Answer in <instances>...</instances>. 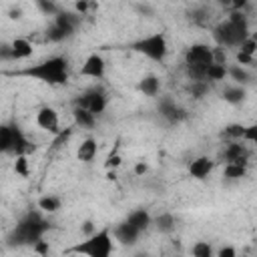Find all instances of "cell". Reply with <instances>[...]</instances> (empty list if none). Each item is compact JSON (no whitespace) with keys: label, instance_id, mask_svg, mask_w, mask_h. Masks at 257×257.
Wrapping results in <instances>:
<instances>
[{"label":"cell","instance_id":"28","mask_svg":"<svg viewBox=\"0 0 257 257\" xmlns=\"http://www.w3.org/2000/svg\"><path fill=\"white\" fill-rule=\"evenodd\" d=\"M14 173L20 175V177H28L30 167H28V157H26V155L14 157Z\"/></svg>","mask_w":257,"mask_h":257},{"label":"cell","instance_id":"33","mask_svg":"<svg viewBox=\"0 0 257 257\" xmlns=\"http://www.w3.org/2000/svg\"><path fill=\"white\" fill-rule=\"evenodd\" d=\"M209 90V86H207V82H193L191 84V94L195 96V98H203V94Z\"/></svg>","mask_w":257,"mask_h":257},{"label":"cell","instance_id":"8","mask_svg":"<svg viewBox=\"0 0 257 257\" xmlns=\"http://www.w3.org/2000/svg\"><path fill=\"white\" fill-rule=\"evenodd\" d=\"M36 124L50 133V135H60V120H58V112L52 106H42L36 112Z\"/></svg>","mask_w":257,"mask_h":257},{"label":"cell","instance_id":"37","mask_svg":"<svg viewBox=\"0 0 257 257\" xmlns=\"http://www.w3.org/2000/svg\"><path fill=\"white\" fill-rule=\"evenodd\" d=\"M120 163H122L120 155L110 153V155H108V159H106V169H116V167H120Z\"/></svg>","mask_w":257,"mask_h":257},{"label":"cell","instance_id":"44","mask_svg":"<svg viewBox=\"0 0 257 257\" xmlns=\"http://www.w3.org/2000/svg\"><path fill=\"white\" fill-rule=\"evenodd\" d=\"M135 257H149L147 253H139V255H135Z\"/></svg>","mask_w":257,"mask_h":257},{"label":"cell","instance_id":"6","mask_svg":"<svg viewBox=\"0 0 257 257\" xmlns=\"http://www.w3.org/2000/svg\"><path fill=\"white\" fill-rule=\"evenodd\" d=\"M213 64V48L207 44H193L185 52V66L209 68Z\"/></svg>","mask_w":257,"mask_h":257},{"label":"cell","instance_id":"25","mask_svg":"<svg viewBox=\"0 0 257 257\" xmlns=\"http://www.w3.org/2000/svg\"><path fill=\"white\" fill-rule=\"evenodd\" d=\"M191 255L193 257H215V251H213V245L209 241H197L191 247Z\"/></svg>","mask_w":257,"mask_h":257},{"label":"cell","instance_id":"43","mask_svg":"<svg viewBox=\"0 0 257 257\" xmlns=\"http://www.w3.org/2000/svg\"><path fill=\"white\" fill-rule=\"evenodd\" d=\"M64 257H78V255H76V253H66Z\"/></svg>","mask_w":257,"mask_h":257},{"label":"cell","instance_id":"30","mask_svg":"<svg viewBox=\"0 0 257 257\" xmlns=\"http://www.w3.org/2000/svg\"><path fill=\"white\" fill-rule=\"evenodd\" d=\"M239 52H245V54H249V56H255V52H257V36H249L241 46H239Z\"/></svg>","mask_w":257,"mask_h":257},{"label":"cell","instance_id":"36","mask_svg":"<svg viewBox=\"0 0 257 257\" xmlns=\"http://www.w3.org/2000/svg\"><path fill=\"white\" fill-rule=\"evenodd\" d=\"M215 257H237V249H235L233 245H225V247H221V249L217 251Z\"/></svg>","mask_w":257,"mask_h":257},{"label":"cell","instance_id":"31","mask_svg":"<svg viewBox=\"0 0 257 257\" xmlns=\"http://www.w3.org/2000/svg\"><path fill=\"white\" fill-rule=\"evenodd\" d=\"M46 36H48V40H52V42H60V40H64V38H68V34L66 32H62L58 26H50L48 28V32H46Z\"/></svg>","mask_w":257,"mask_h":257},{"label":"cell","instance_id":"7","mask_svg":"<svg viewBox=\"0 0 257 257\" xmlns=\"http://www.w3.org/2000/svg\"><path fill=\"white\" fill-rule=\"evenodd\" d=\"M74 104H76L78 108H86V110H90V112L96 116V114L104 112V108H106V96H104V92H100V90L94 88V90L84 92L80 98H76Z\"/></svg>","mask_w":257,"mask_h":257},{"label":"cell","instance_id":"26","mask_svg":"<svg viewBox=\"0 0 257 257\" xmlns=\"http://www.w3.org/2000/svg\"><path fill=\"white\" fill-rule=\"evenodd\" d=\"M38 209L42 211V213H56L58 209H60V199H56V197H40L38 199Z\"/></svg>","mask_w":257,"mask_h":257},{"label":"cell","instance_id":"29","mask_svg":"<svg viewBox=\"0 0 257 257\" xmlns=\"http://www.w3.org/2000/svg\"><path fill=\"white\" fill-rule=\"evenodd\" d=\"M229 76L235 80V82H247L249 80V72L243 68V66H239V64H235V66H229Z\"/></svg>","mask_w":257,"mask_h":257},{"label":"cell","instance_id":"38","mask_svg":"<svg viewBox=\"0 0 257 257\" xmlns=\"http://www.w3.org/2000/svg\"><path fill=\"white\" fill-rule=\"evenodd\" d=\"M38 8L42 10V12H46V14H58V8L52 4V2H38Z\"/></svg>","mask_w":257,"mask_h":257},{"label":"cell","instance_id":"19","mask_svg":"<svg viewBox=\"0 0 257 257\" xmlns=\"http://www.w3.org/2000/svg\"><path fill=\"white\" fill-rule=\"evenodd\" d=\"M14 137H16V126L2 124V128H0V151L2 153H12Z\"/></svg>","mask_w":257,"mask_h":257},{"label":"cell","instance_id":"22","mask_svg":"<svg viewBox=\"0 0 257 257\" xmlns=\"http://www.w3.org/2000/svg\"><path fill=\"white\" fill-rule=\"evenodd\" d=\"M72 116H74V122H76L78 126H84V128L94 126V114H92L90 110H86V108H78V106H74Z\"/></svg>","mask_w":257,"mask_h":257},{"label":"cell","instance_id":"3","mask_svg":"<svg viewBox=\"0 0 257 257\" xmlns=\"http://www.w3.org/2000/svg\"><path fill=\"white\" fill-rule=\"evenodd\" d=\"M70 253L84 255V257H110L112 253V235L110 229H100L88 235L84 241L70 247Z\"/></svg>","mask_w":257,"mask_h":257},{"label":"cell","instance_id":"42","mask_svg":"<svg viewBox=\"0 0 257 257\" xmlns=\"http://www.w3.org/2000/svg\"><path fill=\"white\" fill-rule=\"evenodd\" d=\"M149 171V167H147V163H137L135 165V175H139V177H143L145 173Z\"/></svg>","mask_w":257,"mask_h":257},{"label":"cell","instance_id":"40","mask_svg":"<svg viewBox=\"0 0 257 257\" xmlns=\"http://www.w3.org/2000/svg\"><path fill=\"white\" fill-rule=\"evenodd\" d=\"M34 251H36V253H40V255H46V253H48V243L40 239V241L34 245Z\"/></svg>","mask_w":257,"mask_h":257},{"label":"cell","instance_id":"39","mask_svg":"<svg viewBox=\"0 0 257 257\" xmlns=\"http://www.w3.org/2000/svg\"><path fill=\"white\" fill-rule=\"evenodd\" d=\"M92 6H94V4H90V2H76V4H74L76 12H78L80 16H82V14H86V12H88V8H92Z\"/></svg>","mask_w":257,"mask_h":257},{"label":"cell","instance_id":"41","mask_svg":"<svg viewBox=\"0 0 257 257\" xmlns=\"http://www.w3.org/2000/svg\"><path fill=\"white\" fill-rule=\"evenodd\" d=\"M82 233H84L86 237L92 235V233H96V231H94V223H92V221H84V223H82Z\"/></svg>","mask_w":257,"mask_h":257},{"label":"cell","instance_id":"35","mask_svg":"<svg viewBox=\"0 0 257 257\" xmlns=\"http://www.w3.org/2000/svg\"><path fill=\"white\" fill-rule=\"evenodd\" d=\"M243 141H251V143L257 141V122L245 126V137H243Z\"/></svg>","mask_w":257,"mask_h":257},{"label":"cell","instance_id":"9","mask_svg":"<svg viewBox=\"0 0 257 257\" xmlns=\"http://www.w3.org/2000/svg\"><path fill=\"white\" fill-rule=\"evenodd\" d=\"M106 70V62L100 54L92 52L86 56V60L80 66V76H88V78H102Z\"/></svg>","mask_w":257,"mask_h":257},{"label":"cell","instance_id":"23","mask_svg":"<svg viewBox=\"0 0 257 257\" xmlns=\"http://www.w3.org/2000/svg\"><path fill=\"white\" fill-rule=\"evenodd\" d=\"M247 175V165H237V163H227L223 169V177L229 181H237L243 179Z\"/></svg>","mask_w":257,"mask_h":257},{"label":"cell","instance_id":"18","mask_svg":"<svg viewBox=\"0 0 257 257\" xmlns=\"http://www.w3.org/2000/svg\"><path fill=\"white\" fill-rule=\"evenodd\" d=\"M139 90L145 96H157L161 90V78L157 74H147L141 82H139Z\"/></svg>","mask_w":257,"mask_h":257},{"label":"cell","instance_id":"17","mask_svg":"<svg viewBox=\"0 0 257 257\" xmlns=\"http://www.w3.org/2000/svg\"><path fill=\"white\" fill-rule=\"evenodd\" d=\"M159 110H161V114L167 118V120H171V122H177V120H181L185 114H183V108H179L171 98H163L161 100V104H159Z\"/></svg>","mask_w":257,"mask_h":257},{"label":"cell","instance_id":"13","mask_svg":"<svg viewBox=\"0 0 257 257\" xmlns=\"http://www.w3.org/2000/svg\"><path fill=\"white\" fill-rule=\"evenodd\" d=\"M76 24H78V14H70V12H58L54 16V26H58L62 32H66L68 36L74 34L76 30Z\"/></svg>","mask_w":257,"mask_h":257},{"label":"cell","instance_id":"34","mask_svg":"<svg viewBox=\"0 0 257 257\" xmlns=\"http://www.w3.org/2000/svg\"><path fill=\"white\" fill-rule=\"evenodd\" d=\"M235 58H237V64H239V66H251V64H255V56H249V54L239 52V50H237Z\"/></svg>","mask_w":257,"mask_h":257},{"label":"cell","instance_id":"32","mask_svg":"<svg viewBox=\"0 0 257 257\" xmlns=\"http://www.w3.org/2000/svg\"><path fill=\"white\" fill-rule=\"evenodd\" d=\"M213 62L227 66V52H225L223 46H215V48H213Z\"/></svg>","mask_w":257,"mask_h":257},{"label":"cell","instance_id":"20","mask_svg":"<svg viewBox=\"0 0 257 257\" xmlns=\"http://www.w3.org/2000/svg\"><path fill=\"white\" fill-rule=\"evenodd\" d=\"M223 98L231 104H239L245 100V88L241 84H233V86H225L223 88Z\"/></svg>","mask_w":257,"mask_h":257},{"label":"cell","instance_id":"12","mask_svg":"<svg viewBox=\"0 0 257 257\" xmlns=\"http://www.w3.org/2000/svg\"><path fill=\"white\" fill-rule=\"evenodd\" d=\"M112 235H114V239H116V241H120V243H124V245H133V243L139 239V235H141V233H139L133 225H128V223L124 221V223H120V225H116V227H114Z\"/></svg>","mask_w":257,"mask_h":257},{"label":"cell","instance_id":"10","mask_svg":"<svg viewBox=\"0 0 257 257\" xmlns=\"http://www.w3.org/2000/svg\"><path fill=\"white\" fill-rule=\"evenodd\" d=\"M223 157H225V165L227 163H237V165H247V149L243 143L239 141H229L225 145V151H223Z\"/></svg>","mask_w":257,"mask_h":257},{"label":"cell","instance_id":"16","mask_svg":"<svg viewBox=\"0 0 257 257\" xmlns=\"http://www.w3.org/2000/svg\"><path fill=\"white\" fill-rule=\"evenodd\" d=\"M96 151H98L96 141H94L92 137H88V139H84V141L78 145L76 157H78V161H82V163H90V161L96 157Z\"/></svg>","mask_w":257,"mask_h":257},{"label":"cell","instance_id":"1","mask_svg":"<svg viewBox=\"0 0 257 257\" xmlns=\"http://www.w3.org/2000/svg\"><path fill=\"white\" fill-rule=\"evenodd\" d=\"M249 26H247V16L243 12H231L227 20L219 22L213 30V38L217 40L219 46H241L249 38Z\"/></svg>","mask_w":257,"mask_h":257},{"label":"cell","instance_id":"4","mask_svg":"<svg viewBox=\"0 0 257 257\" xmlns=\"http://www.w3.org/2000/svg\"><path fill=\"white\" fill-rule=\"evenodd\" d=\"M46 223L40 219V215L36 213H28L26 219H22L18 225H16V231H14V239L16 243H32L36 245L42 237V233L46 231Z\"/></svg>","mask_w":257,"mask_h":257},{"label":"cell","instance_id":"21","mask_svg":"<svg viewBox=\"0 0 257 257\" xmlns=\"http://www.w3.org/2000/svg\"><path fill=\"white\" fill-rule=\"evenodd\" d=\"M153 225H155L161 233H171V231L175 229L177 221H175L173 213H161L159 217H155V219H153Z\"/></svg>","mask_w":257,"mask_h":257},{"label":"cell","instance_id":"2","mask_svg":"<svg viewBox=\"0 0 257 257\" xmlns=\"http://www.w3.org/2000/svg\"><path fill=\"white\" fill-rule=\"evenodd\" d=\"M20 74L38 78L48 84H66L68 82V60L64 56H52L36 66H30L22 70Z\"/></svg>","mask_w":257,"mask_h":257},{"label":"cell","instance_id":"14","mask_svg":"<svg viewBox=\"0 0 257 257\" xmlns=\"http://www.w3.org/2000/svg\"><path fill=\"white\" fill-rule=\"evenodd\" d=\"M10 48H12V58H16V60L30 58L32 52H34V46H32V42L28 38H14Z\"/></svg>","mask_w":257,"mask_h":257},{"label":"cell","instance_id":"24","mask_svg":"<svg viewBox=\"0 0 257 257\" xmlns=\"http://www.w3.org/2000/svg\"><path fill=\"white\" fill-rule=\"evenodd\" d=\"M225 76H229V68L223 66V64H215L213 62L207 68V80H211V82H221V80H225Z\"/></svg>","mask_w":257,"mask_h":257},{"label":"cell","instance_id":"11","mask_svg":"<svg viewBox=\"0 0 257 257\" xmlns=\"http://www.w3.org/2000/svg\"><path fill=\"white\" fill-rule=\"evenodd\" d=\"M211 171H213V161L209 157H197L189 165V175L193 179H205V177H209Z\"/></svg>","mask_w":257,"mask_h":257},{"label":"cell","instance_id":"27","mask_svg":"<svg viewBox=\"0 0 257 257\" xmlns=\"http://www.w3.org/2000/svg\"><path fill=\"white\" fill-rule=\"evenodd\" d=\"M223 135H225L227 139H231V141H243V137H245V124L231 122V124L225 126Z\"/></svg>","mask_w":257,"mask_h":257},{"label":"cell","instance_id":"15","mask_svg":"<svg viewBox=\"0 0 257 257\" xmlns=\"http://www.w3.org/2000/svg\"><path fill=\"white\" fill-rule=\"evenodd\" d=\"M126 223L133 225L139 233H143L145 229H149V225H153V217H151L145 209H137V211H133V213L126 217Z\"/></svg>","mask_w":257,"mask_h":257},{"label":"cell","instance_id":"5","mask_svg":"<svg viewBox=\"0 0 257 257\" xmlns=\"http://www.w3.org/2000/svg\"><path fill=\"white\" fill-rule=\"evenodd\" d=\"M133 48H135L137 52L145 54L147 58L157 60V62H163V60H165V56H167V52H169L167 38H165L161 32L151 34V36H147V38H141L139 42H135V44H133Z\"/></svg>","mask_w":257,"mask_h":257}]
</instances>
